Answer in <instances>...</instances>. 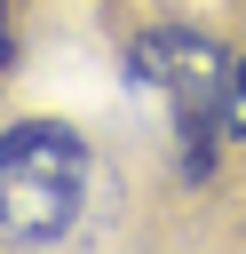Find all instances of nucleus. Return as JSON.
<instances>
[{"instance_id": "f257e3e1", "label": "nucleus", "mask_w": 246, "mask_h": 254, "mask_svg": "<svg viewBox=\"0 0 246 254\" xmlns=\"http://www.w3.org/2000/svg\"><path fill=\"white\" fill-rule=\"evenodd\" d=\"M87 143L63 119H16L0 127V246H56L71 238L87 206Z\"/></svg>"}, {"instance_id": "f03ea898", "label": "nucleus", "mask_w": 246, "mask_h": 254, "mask_svg": "<svg viewBox=\"0 0 246 254\" xmlns=\"http://www.w3.org/2000/svg\"><path fill=\"white\" fill-rule=\"evenodd\" d=\"M135 79L167 87L175 95V119L190 135V175H206V143L222 135V87H230V56L206 40V32H183V24H159L127 48Z\"/></svg>"}, {"instance_id": "7ed1b4c3", "label": "nucleus", "mask_w": 246, "mask_h": 254, "mask_svg": "<svg viewBox=\"0 0 246 254\" xmlns=\"http://www.w3.org/2000/svg\"><path fill=\"white\" fill-rule=\"evenodd\" d=\"M222 135H246V48L230 56V87H222Z\"/></svg>"}, {"instance_id": "20e7f679", "label": "nucleus", "mask_w": 246, "mask_h": 254, "mask_svg": "<svg viewBox=\"0 0 246 254\" xmlns=\"http://www.w3.org/2000/svg\"><path fill=\"white\" fill-rule=\"evenodd\" d=\"M0 71H8V0H0Z\"/></svg>"}]
</instances>
